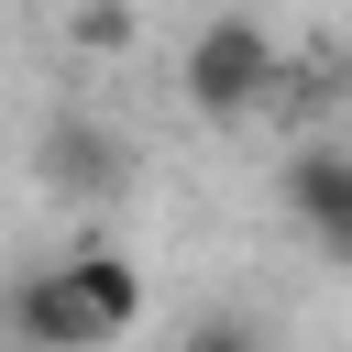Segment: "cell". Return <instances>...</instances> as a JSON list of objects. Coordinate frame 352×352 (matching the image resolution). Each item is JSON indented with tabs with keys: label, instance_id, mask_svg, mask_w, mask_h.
I'll list each match as a JSON object with an SVG mask.
<instances>
[{
	"label": "cell",
	"instance_id": "cell-7",
	"mask_svg": "<svg viewBox=\"0 0 352 352\" xmlns=\"http://www.w3.org/2000/svg\"><path fill=\"white\" fill-rule=\"evenodd\" d=\"M176 352H275V341H264V319L209 308V319H187V330H176Z\"/></svg>",
	"mask_w": 352,
	"mask_h": 352
},
{
	"label": "cell",
	"instance_id": "cell-1",
	"mask_svg": "<svg viewBox=\"0 0 352 352\" xmlns=\"http://www.w3.org/2000/svg\"><path fill=\"white\" fill-rule=\"evenodd\" d=\"M176 88H187V110L198 121H253L275 88H286V55H275V33L253 22V11H209L198 33H187V66H176Z\"/></svg>",
	"mask_w": 352,
	"mask_h": 352
},
{
	"label": "cell",
	"instance_id": "cell-6",
	"mask_svg": "<svg viewBox=\"0 0 352 352\" xmlns=\"http://www.w3.org/2000/svg\"><path fill=\"white\" fill-rule=\"evenodd\" d=\"M132 33H143L132 0H77V11H66V44H77V55H132Z\"/></svg>",
	"mask_w": 352,
	"mask_h": 352
},
{
	"label": "cell",
	"instance_id": "cell-2",
	"mask_svg": "<svg viewBox=\"0 0 352 352\" xmlns=\"http://www.w3.org/2000/svg\"><path fill=\"white\" fill-rule=\"evenodd\" d=\"M0 330H11V352H110L121 330L88 308V286L66 275V264H33V275H11V297H0Z\"/></svg>",
	"mask_w": 352,
	"mask_h": 352
},
{
	"label": "cell",
	"instance_id": "cell-4",
	"mask_svg": "<svg viewBox=\"0 0 352 352\" xmlns=\"http://www.w3.org/2000/svg\"><path fill=\"white\" fill-rule=\"evenodd\" d=\"M286 209L352 264V154H297V165H286Z\"/></svg>",
	"mask_w": 352,
	"mask_h": 352
},
{
	"label": "cell",
	"instance_id": "cell-3",
	"mask_svg": "<svg viewBox=\"0 0 352 352\" xmlns=\"http://www.w3.org/2000/svg\"><path fill=\"white\" fill-rule=\"evenodd\" d=\"M33 176H44L55 198H110V187L132 176V154H121V132H110V121L55 110V121H44V143H33Z\"/></svg>",
	"mask_w": 352,
	"mask_h": 352
},
{
	"label": "cell",
	"instance_id": "cell-5",
	"mask_svg": "<svg viewBox=\"0 0 352 352\" xmlns=\"http://www.w3.org/2000/svg\"><path fill=\"white\" fill-rule=\"evenodd\" d=\"M66 275L88 286V308H99L110 330H132V319H143V275H132V253H110V242H77V253H66Z\"/></svg>",
	"mask_w": 352,
	"mask_h": 352
}]
</instances>
